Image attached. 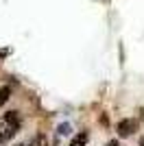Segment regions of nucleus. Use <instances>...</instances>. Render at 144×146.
<instances>
[{"mask_svg":"<svg viewBox=\"0 0 144 146\" xmlns=\"http://www.w3.org/2000/svg\"><path fill=\"white\" fill-rule=\"evenodd\" d=\"M116 131H118L120 137H129V135H133L135 131H138V120H133V118H125V120L118 122Z\"/></svg>","mask_w":144,"mask_h":146,"instance_id":"f257e3e1","label":"nucleus"},{"mask_svg":"<svg viewBox=\"0 0 144 146\" xmlns=\"http://www.w3.org/2000/svg\"><path fill=\"white\" fill-rule=\"evenodd\" d=\"M2 124H5V127H22V116H20V111H15V109L5 111Z\"/></svg>","mask_w":144,"mask_h":146,"instance_id":"f03ea898","label":"nucleus"},{"mask_svg":"<svg viewBox=\"0 0 144 146\" xmlns=\"http://www.w3.org/2000/svg\"><path fill=\"white\" fill-rule=\"evenodd\" d=\"M20 131V127H5L2 124V133H0V144H7V142L11 140V137H15Z\"/></svg>","mask_w":144,"mask_h":146,"instance_id":"7ed1b4c3","label":"nucleus"},{"mask_svg":"<svg viewBox=\"0 0 144 146\" xmlns=\"http://www.w3.org/2000/svg\"><path fill=\"white\" fill-rule=\"evenodd\" d=\"M85 144H87V133H85V131L77 133L72 137V142H70V146H85Z\"/></svg>","mask_w":144,"mask_h":146,"instance_id":"20e7f679","label":"nucleus"},{"mask_svg":"<svg viewBox=\"0 0 144 146\" xmlns=\"http://www.w3.org/2000/svg\"><path fill=\"white\" fill-rule=\"evenodd\" d=\"M9 98H11V87H9V85H2V87H0V109L5 107V103L9 100Z\"/></svg>","mask_w":144,"mask_h":146,"instance_id":"39448f33","label":"nucleus"},{"mask_svg":"<svg viewBox=\"0 0 144 146\" xmlns=\"http://www.w3.org/2000/svg\"><path fill=\"white\" fill-rule=\"evenodd\" d=\"M107 146H118V142H107Z\"/></svg>","mask_w":144,"mask_h":146,"instance_id":"423d86ee","label":"nucleus"}]
</instances>
